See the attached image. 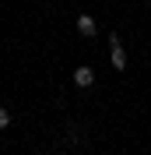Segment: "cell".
<instances>
[{
    "label": "cell",
    "instance_id": "7a4b0ae2",
    "mask_svg": "<svg viewBox=\"0 0 151 155\" xmlns=\"http://www.w3.org/2000/svg\"><path fill=\"white\" fill-rule=\"evenodd\" d=\"M77 32H81V35H95V18L92 14H81V18H77Z\"/></svg>",
    "mask_w": 151,
    "mask_h": 155
},
{
    "label": "cell",
    "instance_id": "277c9868",
    "mask_svg": "<svg viewBox=\"0 0 151 155\" xmlns=\"http://www.w3.org/2000/svg\"><path fill=\"white\" fill-rule=\"evenodd\" d=\"M4 127H11V113L4 106H0V130H4Z\"/></svg>",
    "mask_w": 151,
    "mask_h": 155
},
{
    "label": "cell",
    "instance_id": "6da1fadb",
    "mask_svg": "<svg viewBox=\"0 0 151 155\" xmlns=\"http://www.w3.org/2000/svg\"><path fill=\"white\" fill-rule=\"evenodd\" d=\"M74 85H77V88H92V85H95V71H92V67H77V71H74Z\"/></svg>",
    "mask_w": 151,
    "mask_h": 155
},
{
    "label": "cell",
    "instance_id": "3957f363",
    "mask_svg": "<svg viewBox=\"0 0 151 155\" xmlns=\"http://www.w3.org/2000/svg\"><path fill=\"white\" fill-rule=\"evenodd\" d=\"M113 67H116V71L127 67V53H123V46H120V49H113Z\"/></svg>",
    "mask_w": 151,
    "mask_h": 155
}]
</instances>
